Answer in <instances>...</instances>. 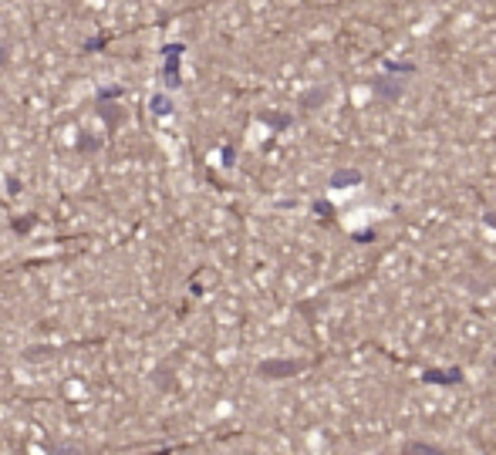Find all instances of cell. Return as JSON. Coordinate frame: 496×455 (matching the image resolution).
<instances>
[{
  "label": "cell",
  "instance_id": "cell-1",
  "mask_svg": "<svg viewBox=\"0 0 496 455\" xmlns=\"http://www.w3.org/2000/svg\"><path fill=\"white\" fill-rule=\"evenodd\" d=\"M371 91L378 95V98H385V101H395V98H402V81L398 78H375L371 81Z\"/></svg>",
  "mask_w": 496,
  "mask_h": 455
},
{
  "label": "cell",
  "instance_id": "cell-2",
  "mask_svg": "<svg viewBox=\"0 0 496 455\" xmlns=\"http://www.w3.org/2000/svg\"><path fill=\"white\" fill-rule=\"evenodd\" d=\"M422 381H429V384H463V368H449V371L429 368V371H422Z\"/></svg>",
  "mask_w": 496,
  "mask_h": 455
},
{
  "label": "cell",
  "instance_id": "cell-3",
  "mask_svg": "<svg viewBox=\"0 0 496 455\" xmlns=\"http://www.w3.org/2000/svg\"><path fill=\"white\" fill-rule=\"evenodd\" d=\"M402 455H449V452H445V449H439V445H429V442L409 438V442L402 445Z\"/></svg>",
  "mask_w": 496,
  "mask_h": 455
},
{
  "label": "cell",
  "instance_id": "cell-4",
  "mask_svg": "<svg viewBox=\"0 0 496 455\" xmlns=\"http://www.w3.org/2000/svg\"><path fill=\"white\" fill-rule=\"evenodd\" d=\"M362 182V172L358 169H344V172H335L331 176V186H358Z\"/></svg>",
  "mask_w": 496,
  "mask_h": 455
},
{
  "label": "cell",
  "instance_id": "cell-5",
  "mask_svg": "<svg viewBox=\"0 0 496 455\" xmlns=\"http://www.w3.org/2000/svg\"><path fill=\"white\" fill-rule=\"evenodd\" d=\"M385 68H389L392 75H412V71H416V64H405V61H389Z\"/></svg>",
  "mask_w": 496,
  "mask_h": 455
},
{
  "label": "cell",
  "instance_id": "cell-6",
  "mask_svg": "<svg viewBox=\"0 0 496 455\" xmlns=\"http://www.w3.org/2000/svg\"><path fill=\"white\" fill-rule=\"evenodd\" d=\"M493 368H496V357H493Z\"/></svg>",
  "mask_w": 496,
  "mask_h": 455
}]
</instances>
